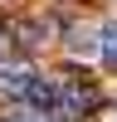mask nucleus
Here are the masks:
<instances>
[{"instance_id":"3","label":"nucleus","mask_w":117,"mask_h":122,"mask_svg":"<svg viewBox=\"0 0 117 122\" xmlns=\"http://www.w3.org/2000/svg\"><path fill=\"white\" fill-rule=\"evenodd\" d=\"M68 49H73V54H102V39H98L93 29H73V44Z\"/></svg>"},{"instance_id":"1","label":"nucleus","mask_w":117,"mask_h":122,"mask_svg":"<svg viewBox=\"0 0 117 122\" xmlns=\"http://www.w3.org/2000/svg\"><path fill=\"white\" fill-rule=\"evenodd\" d=\"M24 103L34 107L39 117H58V107H63L68 98H63V88H58L54 78H34V83H29V93H24Z\"/></svg>"},{"instance_id":"5","label":"nucleus","mask_w":117,"mask_h":122,"mask_svg":"<svg viewBox=\"0 0 117 122\" xmlns=\"http://www.w3.org/2000/svg\"><path fill=\"white\" fill-rule=\"evenodd\" d=\"M29 122H58V117H29Z\"/></svg>"},{"instance_id":"2","label":"nucleus","mask_w":117,"mask_h":122,"mask_svg":"<svg viewBox=\"0 0 117 122\" xmlns=\"http://www.w3.org/2000/svg\"><path fill=\"white\" fill-rule=\"evenodd\" d=\"M29 83H34V73H29L24 64H5L0 68V88H5V93H29Z\"/></svg>"},{"instance_id":"4","label":"nucleus","mask_w":117,"mask_h":122,"mask_svg":"<svg viewBox=\"0 0 117 122\" xmlns=\"http://www.w3.org/2000/svg\"><path fill=\"white\" fill-rule=\"evenodd\" d=\"M98 59L117 68V25H107V29H102V54H98Z\"/></svg>"}]
</instances>
